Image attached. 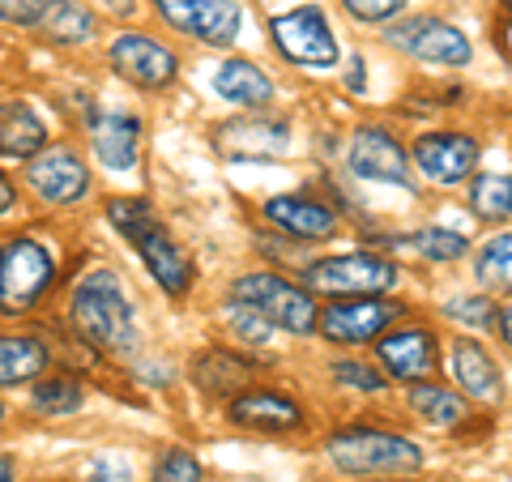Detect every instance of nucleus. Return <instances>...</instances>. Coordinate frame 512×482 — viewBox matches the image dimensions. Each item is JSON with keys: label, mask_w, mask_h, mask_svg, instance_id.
Returning <instances> with one entry per match:
<instances>
[{"label": "nucleus", "mask_w": 512, "mask_h": 482, "mask_svg": "<svg viewBox=\"0 0 512 482\" xmlns=\"http://www.w3.org/2000/svg\"><path fill=\"white\" fill-rule=\"evenodd\" d=\"M265 222L291 239H312L316 244V239H329L338 231V210L329 201L312 197V192H282V197L265 201Z\"/></svg>", "instance_id": "nucleus-19"}, {"label": "nucleus", "mask_w": 512, "mask_h": 482, "mask_svg": "<svg viewBox=\"0 0 512 482\" xmlns=\"http://www.w3.org/2000/svg\"><path fill=\"white\" fill-rule=\"evenodd\" d=\"M47 150V124L35 116V107L9 103L0 111V158L13 163H30L35 154Z\"/></svg>", "instance_id": "nucleus-23"}, {"label": "nucleus", "mask_w": 512, "mask_h": 482, "mask_svg": "<svg viewBox=\"0 0 512 482\" xmlns=\"http://www.w3.org/2000/svg\"><path fill=\"white\" fill-rule=\"evenodd\" d=\"M47 359H52V350H47L39 337H30V333H0V389L39 380L47 372Z\"/></svg>", "instance_id": "nucleus-24"}, {"label": "nucleus", "mask_w": 512, "mask_h": 482, "mask_svg": "<svg viewBox=\"0 0 512 482\" xmlns=\"http://www.w3.org/2000/svg\"><path fill=\"white\" fill-rule=\"evenodd\" d=\"M333 380L346 384V389H359V393H380L384 384V372L372 363H355V359H342V363H333Z\"/></svg>", "instance_id": "nucleus-33"}, {"label": "nucleus", "mask_w": 512, "mask_h": 482, "mask_svg": "<svg viewBox=\"0 0 512 482\" xmlns=\"http://www.w3.org/2000/svg\"><path fill=\"white\" fill-rule=\"evenodd\" d=\"M86 482H133V465L120 457H94L86 465Z\"/></svg>", "instance_id": "nucleus-36"}, {"label": "nucleus", "mask_w": 512, "mask_h": 482, "mask_svg": "<svg viewBox=\"0 0 512 482\" xmlns=\"http://www.w3.org/2000/svg\"><path fill=\"white\" fill-rule=\"evenodd\" d=\"M107 218H111V227H116L128 244L137 248V256L150 269V278L163 286L171 299H180V295L192 291L197 269H192L188 252L171 239V231L158 222L154 205L146 197H111L107 201Z\"/></svg>", "instance_id": "nucleus-2"}, {"label": "nucleus", "mask_w": 512, "mask_h": 482, "mask_svg": "<svg viewBox=\"0 0 512 482\" xmlns=\"http://www.w3.org/2000/svg\"><path fill=\"white\" fill-rule=\"evenodd\" d=\"M414 248H419L427 261L448 265V261H461V256L470 252V239L461 231H448V227H427V231L414 235Z\"/></svg>", "instance_id": "nucleus-30"}, {"label": "nucleus", "mask_w": 512, "mask_h": 482, "mask_svg": "<svg viewBox=\"0 0 512 482\" xmlns=\"http://www.w3.org/2000/svg\"><path fill=\"white\" fill-rule=\"evenodd\" d=\"M231 325H235V333H239V337H244V342H248V346H261V342H265V337H269V329H274V325H265V320H261V316H256V312H248V308H239V303H231Z\"/></svg>", "instance_id": "nucleus-34"}, {"label": "nucleus", "mask_w": 512, "mask_h": 482, "mask_svg": "<svg viewBox=\"0 0 512 482\" xmlns=\"http://www.w3.org/2000/svg\"><path fill=\"white\" fill-rule=\"evenodd\" d=\"M56 282V256L47 244L30 235H13L0 244V312L22 316L52 291Z\"/></svg>", "instance_id": "nucleus-5"}, {"label": "nucleus", "mask_w": 512, "mask_h": 482, "mask_svg": "<svg viewBox=\"0 0 512 482\" xmlns=\"http://www.w3.org/2000/svg\"><path fill=\"white\" fill-rule=\"evenodd\" d=\"M218 150L227 158H282L291 154V124L252 111V116H239L218 128Z\"/></svg>", "instance_id": "nucleus-17"}, {"label": "nucleus", "mask_w": 512, "mask_h": 482, "mask_svg": "<svg viewBox=\"0 0 512 482\" xmlns=\"http://www.w3.org/2000/svg\"><path fill=\"white\" fill-rule=\"evenodd\" d=\"M393 482H419V478H393Z\"/></svg>", "instance_id": "nucleus-42"}, {"label": "nucleus", "mask_w": 512, "mask_h": 482, "mask_svg": "<svg viewBox=\"0 0 512 482\" xmlns=\"http://www.w3.org/2000/svg\"><path fill=\"white\" fill-rule=\"evenodd\" d=\"M227 419L244 431H269V436H286V431H299L303 427V406L291 393H278V389H248L231 397L227 406Z\"/></svg>", "instance_id": "nucleus-20"}, {"label": "nucleus", "mask_w": 512, "mask_h": 482, "mask_svg": "<svg viewBox=\"0 0 512 482\" xmlns=\"http://www.w3.org/2000/svg\"><path fill=\"white\" fill-rule=\"evenodd\" d=\"M103 5L116 9V13H128V9H133V0H103Z\"/></svg>", "instance_id": "nucleus-41"}, {"label": "nucleus", "mask_w": 512, "mask_h": 482, "mask_svg": "<svg viewBox=\"0 0 512 482\" xmlns=\"http://www.w3.org/2000/svg\"><path fill=\"white\" fill-rule=\"evenodd\" d=\"M231 303H239V308H248L265 320V325L274 329H286V333H312L316 320H320V308L308 286L299 282H286L282 273H244V278H235L231 286Z\"/></svg>", "instance_id": "nucleus-4"}, {"label": "nucleus", "mask_w": 512, "mask_h": 482, "mask_svg": "<svg viewBox=\"0 0 512 482\" xmlns=\"http://www.w3.org/2000/svg\"><path fill=\"white\" fill-rule=\"evenodd\" d=\"M444 312L461 320V325H470V329H495V303L487 295H461V299H448L444 303Z\"/></svg>", "instance_id": "nucleus-32"}, {"label": "nucleus", "mask_w": 512, "mask_h": 482, "mask_svg": "<svg viewBox=\"0 0 512 482\" xmlns=\"http://www.w3.org/2000/svg\"><path fill=\"white\" fill-rule=\"evenodd\" d=\"M397 282H402V269L389 256H376V252H346V256H325V261L303 265V286L333 299L384 295Z\"/></svg>", "instance_id": "nucleus-6"}, {"label": "nucleus", "mask_w": 512, "mask_h": 482, "mask_svg": "<svg viewBox=\"0 0 512 482\" xmlns=\"http://www.w3.org/2000/svg\"><path fill=\"white\" fill-rule=\"evenodd\" d=\"M86 137H90V150L103 167L111 171H128L137 167L141 158V120L133 111H120V107H94L86 116Z\"/></svg>", "instance_id": "nucleus-16"}, {"label": "nucleus", "mask_w": 512, "mask_h": 482, "mask_svg": "<svg viewBox=\"0 0 512 482\" xmlns=\"http://www.w3.org/2000/svg\"><path fill=\"white\" fill-rule=\"evenodd\" d=\"M346 167L359 175V180H376V184H397L410 188V154L402 150L384 124H363L355 141L346 150Z\"/></svg>", "instance_id": "nucleus-15"}, {"label": "nucleus", "mask_w": 512, "mask_h": 482, "mask_svg": "<svg viewBox=\"0 0 512 482\" xmlns=\"http://www.w3.org/2000/svg\"><path fill=\"white\" fill-rule=\"evenodd\" d=\"M0 482H18V461L13 457H0Z\"/></svg>", "instance_id": "nucleus-40"}, {"label": "nucleus", "mask_w": 512, "mask_h": 482, "mask_svg": "<svg viewBox=\"0 0 512 482\" xmlns=\"http://www.w3.org/2000/svg\"><path fill=\"white\" fill-rule=\"evenodd\" d=\"M26 184L43 205H77L90 192V171L69 146H47L26 163Z\"/></svg>", "instance_id": "nucleus-13"}, {"label": "nucleus", "mask_w": 512, "mask_h": 482, "mask_svg": "<svg viewBox=\"0 0 512 482\" xmlns=\"http://www.w3.org/2000/svg\"><path fill=\"white\" fill-rule=\"evenodd\" d=\"M470 210L483 222H504L512 218V175L483 171L470 180Z\"/></svg>", "instance_id": "nucleus-28"}, {"label": "nucleus", "mask_w": 512, "mask_h": 482, "mask_svg": "<svg viewBox=\"0 0 512 482\" xmlns=\"http://www.w3.org/2000/svg\"><path fill=\"white\" fill-rule=\"evenodd\" d=\"M43 5H47V0H0V22H9V26H39Z\"/></svg>", "instance_id": "nucleus-37"}, {"label": "nucleus", "mask_w": 512, "mask_h": 482, "mask_svg": "<svg viewBox=\"0 0 512 482\" xmlns=\"http://www.w3.org/2000/svg\"><path fill=\"white\" fill-rule=\"evenodd\" d=\"M256 372H261V359H252L235 346H210V350L197 355V363H192V384H197L205 397H218V401L227 397L231 401V397L252 389Z\"/></svg>", "instance_id": "nucleus-18"}, {"label": "nucleus", "mask_w": 512, "mask_h": 482, "mask_svg": "<svg viewBox=\"0 0 512 482\" xmlns=\"http://www.w3.org/2000/svg\"><path fill=\"white\" fill-rule=\"evenodd\" d=\"M269 35H274V47L282 52V60L299 64V69H333V60H338L333 26L325 18V9H316V5L278 13L269 22Z\"/></svg>", "instance_id": "nucleus-9"}, {"label": "nucleus", "mask_w": 512, "mask_h": 482, "mask_svg": "<svg viewBox=\"0 0 512 482\" xmlns=\"http://www.w3.org/2000/svg\"><path fill=\"white\" fill-rule=\"evenodd\" d=\"M150 482H205V470L188 448H163V453L154 457Z\"/></svg>", "instance_id": "nucleus-31"}, {"label": "nucleus", "mask_w": 512, "mask_h": 482, "mask_svg": "<svg viewBox=\"0 0 512 482\" xmlns=\"http://www.w3.org/2000/svg\"><path fill=\"white\" fill-rule=\"evenodd\" d=\"M0 423H5V406H0Z\"/></svg>", "instance_id": "nucleus-43"}, {"label": "nucleus", "mask_w": 512, "mask_h": 482, "mask_svg": "<svg viewBox=\"0 0 512 482\" xmlns=\"http://www.w3.org/2000/svg\"><path fill=\"white\" fill-rule=\"evenodd\" d=\"M410 410L419 414L427 427H457L466 419V397L457 389H444L436 380H423L410 389Z\"/></svg>", "instance_id": "nucleus-27"}, {"label": "nucleus", "mask_w": 512, "mask_h": 482, "mask_svg": "<svg viewBox=\"0 0 512 482\" xmlns=\"http://www.w3.org/2000/svg\"><path fill=\"white\" fill-rule=\"evenodd\" d=\"M448 372L457 380V393L474 401H495L500 397V363L487 355V346H478L474 337H457L448 346Z\"/></svg>", "instance_id": "nucleus-21"}, {"label": "nucleus", "mask_w": 512, "mask_h": 482, "mask_svg": "<svg viewBox=\"0 0 512 482\" xmlns=\"http://www.w3.org/2000/svg\"><path fill=\"white\" fill-rule=\"evenodd\" d=\"M86 389L73 372H52V376H39L35 389H30V410L43 414V419H69V414L82 410Z\"/></svg>", "instance_id": "nucleus-25"}, {"label": "nucleus", "mask_w": 512, "mask_h": 482, "mask_svg": "<svg viewBox=\"0 0 512 482\" xmlns=\"http://www.w3.org/2000/svg\"><path fill=\"white\" fill-rule=\"evenodd\" d=\"M111 69H116L124 82H133L141 90H167L180 73V60L167 43H158L141 30H124V35L111 39Z\"/></svg>", "instance_id": "nucleus-11"}, {"label": "nucleus", "mask_w": 512, "mask_h": 482, "mask_svg": "<svg viewBox=\"0 0 512 482\" xmlns=\"http://www.w3.org/2000/svg\"><path fill=\"white\" fill-rule=\"evenodd\" d=\"M154 9L180 35L210 47H231L239 35V18H244L239 0H154Z\"/></svg>", "instance_id": "nucleus-12"}, {"label": "nucleus", "mask_w": 512, "mask_h": 482, "mask_svg": "<svg viewBox=\"0 0 512 482\" xmlns=\"http://www.w3.org/2000/svg\"><path fill=\"white\" fill-rule=\"evenodd\" d=\"M13 201H18V188H13V184H9V175L0 171V218L13 210Z\"/></svg>", "instance_id": "nucleus-38"}, {"label": "nucleus", "mask_w": 512, "mask_h": 482, "mask_svg": "<svg viewBox=\"0 0 512 482\" xmlns=\"http://www.w3.org/2000/svg\"><path fill=\"white\" fill-rule=\"evenodd\" d=\"M376 363L389 380L423 384L440 363V342L427 325H393L384 337H376Z\"/></svg>", "instance_id": "nucleus-10"}, {"label": "nucleus", "mask_w": 512, "mask_h": 482, "mask_svg": "<svg viewBox=\"0 0 512 482\" xmlns=\"http://www.w3.org/2000/svg\"><path fill=\"white\" fill-rule=\"evenodd\" d=\"M504 5H508V13H512V0H504Z\"/></svg>", "instance_id": "nucleus-44"}, {"label": "nucleus", "mask_w": 512, "mask_h": 482, "mask_svg": "<svg viewBox=\"0 0 512 482\" xmlns=\"http://www.w3.org/2000/svg\"><path fill=\"white\" fill-rule=\"evenodd\" d=\"M342 5L350 18H359V22H384V18H393L406 0H342Z\"/></svg>", "instance_id": "nucleus-35"}, {"label": "nucleus", "mask_w": 512, "mask_h": 482, "mask_svg": "<svg viewBox=\"0 0 512 482\" xmlns=\"http://www.w3.org/2000/svg\"><path fill=\"white\" fill-rule=\"evenodd\" d=\"M214 90L235 107L261 111L269 99H274V82L256 60H222V69L214 73Z\"/></svg>", "instance_id": "nucleus-22"}, {"label": "nucleus", "mask_w": 512, "mask_h": 482, "mask_svg": "<svg viewBox=\"0 0 512 482\" xmlns=\"http://www.w3.org/2000/svg\"><path fill=\"white\" fill-rule=\"evenodd\" d=\"M410 308L397 299H384V295H359V299H333L325 303L316 329L325 342H338V346H363V342H376V337L389 333L397 320H402Z\"/></svg>", "instance_id": "nucleus-7"}, {"label": "nucleus", "mask_w": 512, "mask_h": 482, "mask_svg": "<svg viewBox=\"0 0 512 482\" xmlns=\"http://www.w3.org/2000/svg\"><path fill=\"white\" fill-rule=\"evenodd\" d=\"M410 158H414V167H419V175H427L431 184L457 188L461 180H470L478 167V141L470 133H453V128L423 133V137H414Z\"/></svg>", "instance_id": "nucleus-14"}, {"label": "nucleus", "mask_w": 512, "mask_h": 482, "mask_svg": "<svg viewBox=\"0 0 512 482\" xmlns=\"http://www.w3.org/2000/svg\"><path fill=\"white\" fill-rule=\"evenodd\" d=\"M474 273L487 291H512V231L491 235L474 256Z\"/></svg>", "instance_id": "nucleus-29"}, {"label": "nucleus", "mask_w": 512, "mask_h": 482, "mask_svg": "<svg viewBox=\"0 0 512 482\" xmlns=\"http://www.w3.org/2000/svg\"><path fill=\"white\" fill-rule=\"evenodd\" d=\"M39 30L52 43H90V35L99 30V18L77 0H47L39 13Z\"/></svg>", "instance_id": "nucleus-26"}, {"label": "nucleus", "mask_w": 512, "mask_h": 482, "mask_svg": "<svg viewBox=\"0 0 512 482\" xmlns=\"http://www.w3.org/2000/svg\"><path fill=\"white\" fill-rule=\"evenodd\" d=\"M495 329H500L504 346H512V303H504V308L495 312Z\"/></svg>", "instance_id": "nucleus-39"}, {"label": "nucleus", "mask_w": 512, "mask_h": 482, "mask_svg": "<svg viewBox=\"0 0 512 482\" xmlns=\"http://www.w3.org/2000/svg\"><path fill=\"white\" fill-rule=\"evenodd\" d=\"M384 43L397 47V52L410 56V60H419V64H440V69H461V64H470V56H474L466 30H457L444 18H427V13L393 22L384 30Z\"/></svg>", "instance_id": "nucleus-8"}, {"label": "nucleus", "mask_w": 512, "mask_h": 482, "mask_svg": "<svg viewBox=\"0 0 512 482\" xmlns=\"http://www.w3.org/2000/svg\"><path fill=\"white\" fill-rule=\"evenodd\" d=\"M69 325L94 355H111V359H133L141 350V329H137V312L128 303L124 286L116 273L94 269L69 295Z\"/></svg>", "instance_id": "nucleus-1"}, {"label": "nucleus", "mask_w": 512, "mask_h": 482, "mask_svg": "<svg viewBox=\"0 0 512 482\" xmlns=\"http://www.w3.org/2000/svg\"><path fill=\"white\" fill-rule=\"evenodd\" d=\"M325 453L350 478H363V474H410V470H419V465L427 461L423 448L414 440L397 436V431H384V427H342V431H333L329 436Z\"/></svg>", "instance_id": "nucleus-3"}]
</instances>
